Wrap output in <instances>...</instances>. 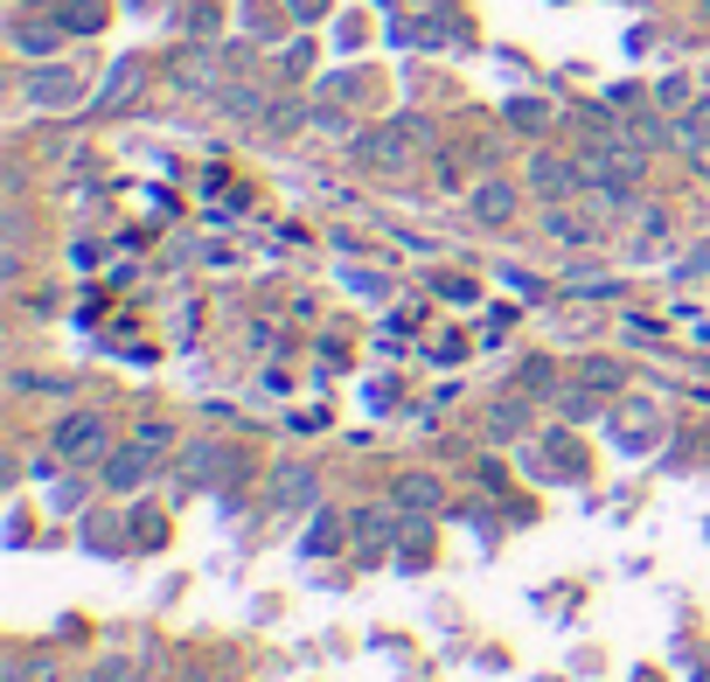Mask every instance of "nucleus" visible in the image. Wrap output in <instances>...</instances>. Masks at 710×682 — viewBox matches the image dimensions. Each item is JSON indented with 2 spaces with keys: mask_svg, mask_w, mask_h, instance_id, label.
Returning a JSON list of instances; mask_svg holds the SVG:
<instances>
[{
  "mask_svg": "<svg viewBox=\"0 0 710 682\" xmlns=\"http://www.w3.org/2000/svg\"><path fill=\"white\" fill-rule=\"evenodd\" d=\"M404 147H432V126H426V119H398V126H383V133H370V140L356 147V161H362V168H377V174H398V168L411 161Z\"/></svg>",
  "mask_w": 710,
  "mask_h": 682,
  "instance_id": "1",
  "label": "nucleus"
},
{
  "mask_svg": "<svg viewBox=\"0 0 710 682\" xmlns=\"http://www.w3.org/2000/svg\"><path fill=\"white\" fill-rule=\"evenodd\" d=\"M153 460H161V425H140L133 445H119V453L104 460V488H140V481H153Z\"/></svg>",
  "mask_w": 710,
  "mask_h": 682,
  "instance_id": "2",
  "label": "nucleus"
},
{
  "mask_svg": "<svg viewBox=\"0 0 710 682\" xmlns=\"http://www.w3.org/2000/svg\"><path fill=\"white\" fill-rule=\"evenodd\" d=\"M49 445H57V460H91L98 445H104V418L98 411H70L49 425Z\"/></svg>",
  "mask_w": 710,
  "mask_h": 682,
  "instance_id": "3",
  "label": "nucleus"
},
{
  "mask_svg": "<svg viewBox=\"0 0 710 682\" xmlns=\"http://www.w3.org/2000/svg\"><path fill=\"white\" fill-rule=\"evenodd\" d=\"M530 181H537V189H543L550 202H558V195H571L578 181H586V168H578V161H558V153H537V168H530Z\"/></svg>",
  "mask_w": 710,
  "mask_h": 682,
  "instance_id": "4",
  "label": "nucleus"
},
{
  "mask_svg": "<svg viewBox=\"0 0 710 682\" xmlns=\"http://www.w3.org/2000/svg\"><path fill=\"white\" fill-rule=\"evenodd\" d=\"M77 98V77L70 70H36L29 77V104H70Z\"/></svg>",
  "mask_w": 710,
  "mask_h": 682,
  "instance_id": "5",
  "label": "nucleus"
},
{
  "mask_svg": "<svg viewBox=\"0 0 710 682\" xmlns=\"http://www.w3.org/2000/svg\"><path fill=\"white\" fill-rule=\"evenodd\" d=\"M390 502H398V509H411V515H426V509L439 502V481H432V474H404L398 488H390Z\"/></svg>",
  "mask_w": 710,
  "mask_h": 682,
  "instance_id": "6",
  "label": "nucleus"
},
{
  "mask_svg": "<svg viewBox=\"0 0 710 682\" xmlns=\"http://www.w3.org/2000/svg\"><path fill=\"white\" fill-rule=\"evenodd\" d=\"M509 209H516V189H509V181H488V189H473V217H481V223H509Z\"/></svg>",
  "mask_w": 710,
  "mask_h": 682,
  "instance_id": "7",
  "label": "nucleus"
},
{
  "mask_svg": "<svg viewBox=\"0 0 710 682\" xmlns=\"http://www.w3.org/2000/svg\"><path fill=\"white\" fill-rule=\"evenodd\" d=\"M543 230H550V238H564V244H586V238H592V223H586V217H571V209H558V202H550Z\"/></svg>",
  "mask_w": 710,
  "mask_h": 682,
  "instance_id": "8",
  "label": "nucleus"
},
{
  "mask_svg": "<svg viewBox=\"0 0 710 682\" xmlns=\"http://www.w3.org/2000/svg\"><path fill=\"white\" fill-rule=\"evenodd\" d=\"M14 49H21V57H49V49H57V29H36V21H21V29H14Z\"/></svg>",
  "mask_w": 710,
  "mask_h": 682,
  "instance_id": "9",
  "label": "nucleus"
},
{
  "mask_svg": "<svg viewBox=\"0 0 710 682\" xmlns=\"http://www.w3.org/2000/svg\"><path fill=\"white\" fill-rule=\"evenodd\" d=\"M133 91H140V63H119V77L104 84V98H112V104H126Z\"/></svg>",
  "mask_w": 710,
  "mask_h": 682,
  "instance_id": "10",
  "label": "nucleus"
},
{
  "mask_svg": "<svg viewBox=\"0 0 710 682\" xmlns=\"http://www.w3.org/2000/svg\"><path fill=\"white\" fill-rule=\"evenodd\" d=\"M558 411H564V418H592L599 398H592V390H558Z\"/></svg>",
  "mask_w": 710,
  "mask_h": 682,
  "instance_id": "11",
  "label": "nucleus"
},
{
  "mask_svg": "<svg viewBox=\"0 0 710 682\" xmlns=\"http://www.w3.org/2000/svg\"><path fill=\"white\" fill-rule=\"evenodd\" d=\"M307 481H313L307 467H293V474H279V488H272V494H279V502H307Z\"/></svg>",
  "mask_w": 710,
  "mask_h": 682,
  "instance_id": "12",
  "label": "nucleus"
},
{
  "mask_svg": "<svg viewBox=\"0 0 710 682\" xmlns=\"http://www.w3.org/2000/svg\"><path fill=\"white\" fill-rule=\"evenodd\" d=\"M522 418H530V411H522V398L494 404V432H502V439H516V425H522Z\"/></svg>",
  "mask_w": 710,
  "mask_h": 682,
  "instance_id": "13",
  "label": "nucleus"
},
{
  "mask_svg": "<svg viewBox=\"0 0 710 682\" xmlns=\"http://www.w3.org/2000/svg\"><path fill=\"white\" fill-rule=\"evenodd\" d=\"M77 682H126V662H98V669H84Z\"/></svg>",
  "mask_w": 710,
  "mask_h": 682,
  "instance_id": "14",
  "label": "nucleus"
},
{
  "mask_svg": "<svg viewBox=\"0 0 710 682\" xmlns=\"http://www.w3.org/2000/svg\"><path fill=\"white\" fill-rule=\"evenodd\" d=\"M181 682H202V675H181Z\"/></svg>",
  "mask_w": 710,
  "mask_h": 682,
  "instance_id": "15",
  "label": "nucleus"
}]
</instances>
